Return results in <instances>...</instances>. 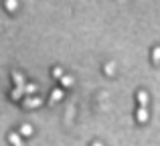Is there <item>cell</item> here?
I'll return each instance as SVG.
<instances>
[{
	"instance_id": "cell-1",
	"label": "cell",
	"mask_w": 160,
	"mask_h": 146,
	"mask_svg": "<svg viewBox=\"0 0 160 146\" xmlns=\"http://www.w3.org/2000/svg\"><path fill=\"white\" fill-rule=\"evenodd\" d=\"M148 118H150L148 108L140 106V108H138V112H136V120H138V124H146V122H148Z\"/></svg>"
},
{
	"instance_id": "cell-2",
	"label": "cell",
	"mask_w": 160,
	"mask_h": 146,
	"mask_svg": "<svg viewBox=\"0 0 160 146\" xmlns=\"http://www.w3.org/2000/svg\"><path fill=\"white\" fill-rule=\"evenodd\" d=\"M41 103H43V99H41V98H31V95H27L24 102H22V106L24 108H39Z\"/></svg>"
},
{
	"instance_id": "cell-3",
	"label": "cell",
	"mask_w": 160,
	"mask_h": 146,
	"mask_svg": "<svg viewBox=\"0 0 160 146\" xmlns=\"http://www.w3.org/2000/svg\"><path fill=\"white\" fill-rule=\"evenodd\" d=\"M12 81H14L16 87H24V85H27V81H24L22 73H18V71H12Z\"/></svg>"
},
{
	"instance_id": "cell-4",
	"label": "cell",
	"mask_w": 160,
	"mask_h": 146,
	"mask_svg": "<svg viewBox=\"0 0 160 146\" xmlns=\"http://www.w3.org/2000/svg\"><path fill=\"white\" fill-rule=\"evenodd\" d=\"M8 142H10L12 146H24L22 140H20V134H18V132H10V134H8Z\"/></svg>"
},
{
	"instance_id": "cell-5",
	"label": "cell",
	"mask_w": 160,
	"mask_h": 146,
	"mask_svg": "<svg viewBox=\"0 0 160 146\" xmlns=\"http://www.w3.org/2000/svg\"><path fill=\"white\" fill-rule=\"evenodd\" d=\"M148 102H150V95L146 93L144 89H140V91H138V103L146 108V106H148Z\"/></svg>"
},
{
	"instance_id": "cell-6",
	"label": "cell",
	"mask_w": 160,
	"mask_h": 146,
	"mask_svg": "<svg viewBox=\"0 0 160 146\" xmlns=\"http://www.w3.org/2000/svg\"><path fill=\"white\" fill-rule=\"evenodd\" d=\"M4 8H6L8 12H14L16 8H18V0H4Z\"/></svg>"
},
{
	"instance_id": "cell-7",
	"label": "cell",
	"mask_w": 160,
	"mask_h": 146,
	"mask_svg": "<svg viewBox=\"0 0 160 146\" xmlns=\"http://www.w3.org/2000/svg\"><path fill=\"white\" fill-rule=\"evenodd\" d=\"M18 134L20 136H32V126H31V124H22L20 130H18Z\"/></svg>"
},
{
	"instance_id": "cell-8",
	"label": "cell",
	"mask_w": 160,
	"mask_h": 146,
	"mask_svg": "<svg viewBox=\"0 0 160 146\" xmlns=\"http://www.w3.org/2000/svg\"><path fill=\"white\" fill-rule=\"evenodd\" d=\"M22 93H24V87H16V89H12L10 98L12 99H20V98H22Z\"/></svg>"
},
{
	"instance_id": "cell-9",
	"label": "cell",
	"mask_w": 160,
	"mask_h": 146,
	"mask_svg": "<svg viewBox=\"0 0 160 146\" xmlns=\"http://www.w3.org/2000/svg\"><path fill=\"white\" fill-rule=\"evenodd\" d=\"M61 85H63V87H71V85H73V77H69V75H63V77H61Z\"/></svg>"
},
{
	"instance_id": "cell-10",
	"label": "cell",
	"mask_w": 160,
	"mask_h": 146,
	"mask_svg": "<svg viewBox=\"0 0 160 146\" xmlns=\"http://www.w3.org/2000/svg\"><path fill=\"white\" fill-rule=\"evenodd\" d=\"M61 98H63V91H61V89H55L53 95H51V103H57Z\"/></svg>"
},
{
	"instance_id": "cell-11",
	"label": "cell",
	"mask_w": 160,
	"mask_h": 146,
	"mask_svg": "<svg viewBox=\"0 0 160 146\" xmlns=\"http://www.w3.org/2000/svg\"><path fill=\"white\" fill-rule=\"evenodd\" d=\"M35 91H37V85H35V83H27V85H24V93H27V95L35 93Z\"/></svg>"
},
{
	"instance_id": "cell-12",
	"label": "cell",
	"mask_w": 160,
	"mask_h": 146,
	"mask_svg": "<svg viewBox=\"0 0 160 146\" xmlns=\"http://www.w3.org/2000/svg\"><path fill=\"white\" fill-rule=\"evenodd\" d=\"M152 61H154V63H160V47L152 49Z\"/></svg>"
},
{
	"instance_id": "cell-13",
	"label": "cell",
	"mask_w": 160,
	"mask_h": 146,
	"mask_svg": "<svg viewBox=\"0 0 160 146\" xmlns=\"http://www.w3.org/2000/svg\"><path fill=\"white\" fill-rule=\"evenodd\" d=\"M103 71H106V75H113V73H116V63H108Z\"/></svg>"
},
{
	"instance_id": "cell-14",
	"label": "cell",
	"mask_w": 160,
	"mask_h": 146,
	"mask_svg": "<svg viewBox=\"0 0 160 146\" xmlns=\"http://www.w3.org/2000/svg\"><path fill=\"white\" fill-rule=\"evenodd\" d=\"M63 75H65V73H63V69H61V67H55V69H53V77H57V79H61V77H63Z\"/></svg>"
},
{
	"instance_id": "cell-15",
	"label": "cell",
	"mask_w": 160,
	"mask_h": 146,
	"mask_svg": "<svg viewBox=\"0 0 160 146\" xmlns=\"http://www.w3.org/2000/svg\"><path fill=\"white\" fill-rule=\"evenodd\" d=\"M91 146H103V144H102V142H93Z\"/></svg>"
}]
</instances>
